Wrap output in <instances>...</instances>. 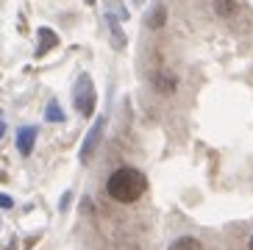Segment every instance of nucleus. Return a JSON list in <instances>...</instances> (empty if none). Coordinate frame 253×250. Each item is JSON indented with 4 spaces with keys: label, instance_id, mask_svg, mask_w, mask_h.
Wrapping results in <instances>:
<instances>
[{
    "label": "nucleus",
    "instance_id": "1",
    "mask_svg": "<svg viewBox=\"0 0 253 250\" xmlns=\"http://www.w3.org/2000/svg\"><path fill=\"white\" fill-rule=\"evenodd\" d=\"M145 189H148V181H145V175L134 167H117L112 175H109V181H106L109 198L117 200V203H134V200L142 198Z\"/></svg>",
    "mask_w": 253,
    "mask_h": 250
},
{
    "label": "nucleus",
    "instance_id": "2",
    "mask_svg": "<svg viewBox=\"0 0 253 250\" xmlns=\"http://www.w3.org/2000/svg\"><path fill=\"white\" fill-rule=\"evenodd\" d=\"M73 103L84 117H89L92 111H95V86H92L89 75H81V78H78V83H75V89H73Z\"/></svg>",
    "mask_w": 253,
    "mask_h": 250
},
{
    "label": "nucleus",
    "instance_id": "3",
    "mask_svg": "<svg viewBox=\"0 0 253 250\" xmlns=\"http://www.w3.org/2000/svg\"><path fill=\"white\" fill-rule=\"evenodd\" d=\"M100 131H103V120H97V123L89 128V133H86L84 147H81V162H89V159H92V153H95L97 142H100Z\"/></svg>",
    "mask_w": 253,
    "mask_h": 250
},
{
    "label": "nucleus",
    "instance_id": "4",
    "mask_svg": "<svg viewBox=\"0 0 253 250\" xmlns=\"http://www.w3.org/2000/svg\"><path fill=\"white\" fill-rule=\"evenodd\" d=\"M34 142H37V128L34 125H25V128L17 131V150L23 156H28L34 150Z\"/></svg>",
    "mask_w": 253,
    "mask_h": 250
},
{
    "label": "nucleus",
    "instance_id": "5",
    "mask_svg": "<svg viewBox=\"0 0 253 250\" xmlns=\"http://www.w3.org/2000/svg\"><path fill=\"white\" fill-rule=\"evenodd\" d=\"M39 47H37V56H45L47 50H50V47H56V42H59V37H56V34H53L50 28H39Z\"/></svg>",
    "mask_w": 253,
    "mask_h": 250
},
{
    "label": "nucleus",
    "instance_id": "6",
    "mask_svg": "<svg viewBox=\"0 0 253 250\" xmlns=\"http://www.w3.org/2000/svg\"><path fill=\"white\" fill-rule=\"evenodd\" d=\"M167 250H203V245L195 239V236H178L175 242H170Z\"/></svg>",
    "mask_w": 253,
    "mask_h": 250
},
{
    "label": "nucleus",
    "instance_id": "7",
    "mask_svg": "<svg viewBox=\"0 0 253 250\" xmlns=\"http://www.w3.org/2000/svg\"><path fill=\"white\" fill-rule=\"evenodd\" d=\"M214 8L220 17H231L237 11V0H214Z\"/></svg>",
    "mask_w": 253,
    "mask_h": 250
},
{
    "label": "nucleus",
    "instance_id": "8",
    "mask_svg": "<svg viewBox=\"0 0 253 250\" xmlns=\"http://www.w3.org/2000/svg\"><path fill=\"white\" fill-rule=\"evenodd\" d=\"M164 17H167L164 6H156V8H153V14H150V20H148V25H150V28H162V25H164Z\"/></svg>",
    "mask_w": 253,
    "mask_h": 250
},
{
    "label": "nucleus",
    "instance_id": "9",
    "mask_svg": "<svg viewBox=\"0 0 253 250\" xmlns=\"http://www.w3.org/2000/svg\"><path fill=\"white\" fill-rule=\"evenodd\" d=\"M106 20H109V28H112V34H114V44H117V47H123V44H126V37H123V31L117 28V20H114L112 14L106 17Z\"/></svg>",
    "mask_w": 253,
    "mask_h": 250
},
{
    "label": "nucleus",
    "instance_id": "10",
    "mask_svg": "<svg viewBox=\"0 0 253 250\" xmlns=\"http://www.w3.org/2000/svg\"><path fill=\"white\" fill-rule=\"evenodd\" d=\"M45 117L50 120V123H64V114H61V109H59V103H56V100H53V103L47 106Z\"/></svg>",
    "mask_w": 253,
    "mask_h": 250
},
{
    "label": "nucleus",
    "instance_id": "11",
    "mask_svg": "<svg viewBox=\"0 0 253 250\" xmlns=\"http://www.w3.org/2000/svg\"><path fill=\"white\" fill-rule=\"evenodd\" d=\"M156 86L162 89V92H172V89H175V78H172V75H156Z\"/></svg>",
    "mask_w": 253,
    "mask_h": 250
},
{
    "label": "nucleus",
    "instance_id": "12",
    "mask_svg": "<svg viewBox=\"0 0 253 250\" xmlns=\"http://www.w3.org/2000/svg\"><path fill=\"white\" fill-rule=\"evenodd\" d=\"M14 206V200L8 198V195H0V208H11Z\"/></svg>",
    "mask_w": 253,
    "mask_h": 250
},
{
    "label": "nucleus",
    "instance_id": "13",
    "mask_svg": "<svg viewBox=\"0 0 253 250\" xmlns=\"http://www.w3.org/2000/svg\"><path fill=\"white\" fill-rule=\"evenodd\" d=\"M3 133H6V125H3V123H0V136H3Z\"/></svg>",
    "mask_w": 253,
    "mask_h": 250
},
{
    "label": "nucleus",
    "instance_id": "14",
    "mask_svg": "<svg viewBox=\"0 0 253 250\" xmlns=\"http://www.w3.org/2000/svg\"><path fill=\"white\" fill-rule=\"evenodd\" d=\"M248 250H253V236H251V242H248Z\"/></svg>",
    "mask_w": 253,
    "mask_h": 250
},
{
    "label": "nucleus",
    "instance_id": "15",
    "mask_svg": "<svg viewBox=\"0 0 253 250\" xmlns=\"http://www.w3.org/2000/svg\"><path fill=\"white\" fill-rule=\"evenodd\" d=\"M86 3H95V0H86Z\"/></svg>",
    "mask_w": 253,
    "mask_h": 250
}]
</instances>
